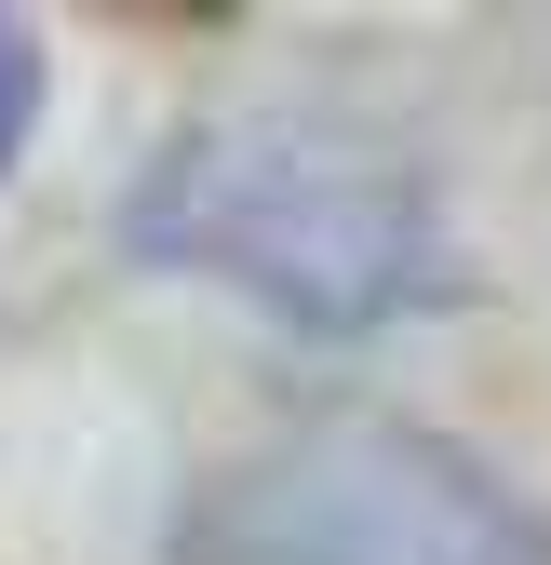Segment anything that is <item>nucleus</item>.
<instances>
[{"label":"nucleus","mask_w":551,"mask_h":565,"mask_svg":"<svg viewBox=\"0 0 551 565\" xmlns=\"http://www.w3.org/2000/svg\"><path fill=\"white\" fill-rule=\"evenodd\" d=\"M134 243H162L188 269H229L256 297H283L296 323H390L444 282L431 202L390 162L336 149L296 121H216L149 175L134 202Z\"/></svg>","instance_id":"nucleus-1"},{"label":"nucleus","mask_w":551,"mask_h":565,"mask_svg":"<svg viewBox=\"0 0 551 565\" xmlns=\"http://www.w3.org/2000/svg\"><path fill=\"white\" fill-rule=\"evenodd\" d=\"M202 552L216 565H538V525L471 458L377 431V417H323L310 445L229 484Z\"/></svg>","instance_id":"nucleus-2"},{"label":"nucleus","mask_w":551,"mask_h":565,"mask_svg":"<svg viewBox=\"0 0 551 565\" xmlns=\"http://www.w3.org/2000/svg\"><path fill=\"white\" fill-rule=\"evenodd\" d=\"M28 108H41V54H28V28H0V162H14Z\"/></svg>","instance_id":"nucleus-3"}]
</instances>
